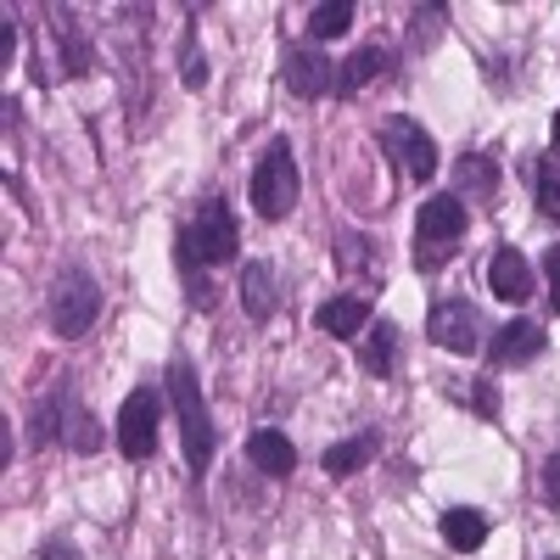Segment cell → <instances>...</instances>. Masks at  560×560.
<instances>
[{
    "instance_id": "1",
    "label": "cell",
    "mask_w": 560,
    "mask_h": 560,
    "mask_svg": "<svg viewBox=\"0 0 560 560\" xmlns=\"http://www.w3.org/2000/svg\"><path fill=\"white\" fill-rule=\"evenodd\" d=\"M168 398H174V420H179V443H185V459H191V471L213 459V415L202 404V387L191 376V364L174 359L168 364Z\"/></svg>"
},
{
    "instance_id": "2",
    "label": "cell",
    "mask_w": 560,
    "mask_h": 560,
    "mask_svg": "<svg viewBox=\"0 0 560 560\" xmlns=\"http://www.w3.org/2000/svg\"><path fill=\"white\" fill-rule=\"evenodd\" d=\"M298 191H303L298 158H292V140L280 135V140L264 147V158L253 168V208H258V219H287L298 208Z\"/></svg>"
},
{
    "instance_id": "3",
    "label": "cell",
    "mask_w": 560,
    "mask_h": 560,
    "mask_svg": "<svg viewBox=\"0 0 560 560\" xmlns=\"http://www.w3.org/2000/svg\"><path fill=\"white\" fill-rule=\"evenodd\" d=\"M415 236H420V253H415L420 269L448 264L454 242L465 236V202L459 197H427L420 202V219H415Z\"/></svg>"
},
{
    "instance_id": "4",
    "label": "cell",
    "mask_w": 560,
    "mask_h": 560,
    "mask_svg": "<svg viewBox=\"0 0 560 560\" xmlns=\"http://www.w3.org/2000/svg\"><path fill=\"white\" fill-rule=\"evenodd\" d=\"M102 314V292H96V280H90L84 269H62L57 275V292H51V325H57V337H84L90 325H96Z\"/></svg>"
},
{
    "instance_id": "5",
    "label": "cell",
    "mask_w": 560,
    "mask_h": 560,
    "mask_svg": "<svg viewBox=\"0 0 560 560\" xmlns=\"http://www.w3.org/2000/svg\"><path fill=\"white\" fill-rule=\"evenodd\" d=\"M179 247H191V258H208V264H224L236 258L242 236H236V213H230V202H202V213L191 219V230L179 236Z\"/></svg>"
},
{
    "instance_id": "6",
    "label": "cell",
    "mask_w": 560,
    "mask_h": 560,
    "mask_svg": "<svg viewBox=\"0 0 560 560\" xmlns=\"http://www.w3.org/2000/svg\"><path fill=\"white\" fill-rule=\"evenodd\" d=\"M158 420H163V398L158 387H135L118 409V448L129 459H152L158 454Z\"/></svg>"
},
{
    "instance_id": "7",
    "label": "cell",
    "mask_w": 560,
    "mask_h": 560,
    "mask_svg": "<svg viewBox=\"0 0 560 560\" xmlns=\"http://www.w3.org/2000/svg\"><path fill=\"white\" fill-rule=\"evenodd\" d=\"M427 337H432L443 353H477V348H482V314L465 303V298H443V303H432V314H427Z\"/></svg>"
},
{
    "instance_id": "8",
    "label": "cell",
    "mask_w": 560,
    "mask_h": 560,
    "mask_svg": "<svg viewBox=\"0 0 560 560\" xmlns=\"http://www.w3.org/2000/svg\"><path fill=\"white\" fill-rule=\"evenodd\" d=\"M382 147H387L415 179H432V174H438V147H432V135L420 129L415 118H387V124H382Z\"/></svg>"
},
{
    "instance_id": "9",
    "label": "cell",
    "mask_w": 560,
    "mask_h": 560,
    "mask_svg": "<svg viewBox=\"0 0 560 560\" xmlns=\"http://www.w3.org/2000/svg\"><path fill=\"white\" fill-rule=\"evenodd\" d=\"M488 292L499 303H527L533 298V264L516 247H499L493 264H488Z\"/></svg>"
},
{
    "instance_id": "10",
    "label": "cell",
    "mask_w": 560,
    "mask_h": 560,
    "mask_svg": "<svg viewBox=\"0 0 560 560\" xmlns=\"http://www.w3.org/2000/svg\"><path fill=\"white\" fill-rule=\"evenodd\" d=\"M247 459L258 465L264 477H292V471H298V448H292V438H287V432H275V427H258V432L247 438Z\"/></svg>"
},
{
    "instance_id": "11",
    "label": "cell",
    "mask_w": 560,
    "mask_h": 560,
    "mask_svg": "<svg viewBox=\"0 0 560 560\" xmlns=\"http://www.w3.org/2000/svg\"><path fill=\"white\" fill-rule=\"evenodd\" d=\"M337 84V68L325 62L319 51H292L287 57V90L292 96H325Z\"/></svg>"
},
{
    "instance_id": "12",
    "label": "cell",
    "mask_w": 560,
    "mask_h": 560,
    "mask_svg": "<svg viewBox=\"0 0 560 560\" xmlns=\"http://www.w3.org/2000/svg\"><path fill=\"white\" fill-rule=\"evenodd\" d=\"M314 325H319L325 337H359L364 325H370V303L364 298H331V303L314 308Z\"/></svg>"
},
{
    "instance_id": "13",
    "label": "cell",
    "mask_w": 560,
    "mask_h": 560,
    "mask_svg": "<svg viewBox=\"0 0 560 560\" xmlns=\"http://www.w3.org/2000/svg\"><path fill=\"white\" fill-rule=\"evenodd\" d=\"M544 353V331L533 319H510L504 331L493 337V364H527Z\"/></svg>"
},
{
    "instance_id": "14",
    "label": "cell",
    "mask_w": 560,
    "mask_h": 560,
    "mask_svg": "<svg viewBox=\"0 0 560 560\" xmlns=\"http://www.w3.org/2000/svg\"><path fill=\"white\" fill-rule=\"evenodd\" d=\"M443 538H448V549L471 555V549L488 544V516H482V510H448V516H443Z\"/></svg>"
},
{
    "instance_id": "15",
    "label": "cell",
    "mask_w": 560,
    "mask_h": 560,
    "mask_svg": "<svg viewBox=\"0 0 560 560\" xmlns=\"http://www.w3.org/2000/svg\"><path fill=\"white\" fill-rule=\"evenodd\" d=\"M382 73H387V51H382V45H364V51H353V57L342 62L337 90H342V96H353V90H364L370 79H382Z\"/></svg>"
},
{
    "instance_id": "16",
    "label": "cell",
    "mask_w": 560,
    "mask_h": 560,
    "mask_svg": "<svg viewBox=\"0 0 560 560\" xmlns=\"http://www.w3.org/2000/svg\"><path fill=\"white\" fill-rule=\"evenodd\" d=\"M242 308L253 319L275 314V275H269V264H247V275H242Z\"/></svg>"
},
{
    "instance_id": "17",
    "label": "cell",
    "mask_w": 560,
    "mask_h": 560,
    "mask_svg": "<svg viewBox=\"0 0 560 560\" xmlns=\"http://www.w3.org/2000/svg\"><path fill=\"white\" fill-rule=\"evenodd\" d=\"M370 454H376V438H348L337 448H325V471H331V477H353L359 465H370Z\"/></svg>"
},
{
    "instance_id": "18",
    "label": "cell",
    "mask_w": 560,
    "mask_h": 560,
    "mask_svg": "<svg viewBox=\"0 0 560 560\" xmlns=\"http://www.w3.org/2000/svg\"><path fill=\"white\" fill-rule=\"evenodd\" d=\"M393 353H398V331H393V325H376V331H370V342L359 348V364L376 370V376H387V370H393Z\"/></svg>"
},
{
    "instance_id": "19",
    "label": "cell",
    "mask_w": 560,
    "mask_h": 560,
    "mask_svg": "<svg viewBox=\"0 0 560 560\" xmlns=\"http://www.w3.org/2000/svg\"><path fill=\"white\" fill-rule=\"evenodd\" d=\"M348 28H353V7H348V0L308 12V34H314V39H337V34H348Z\"/></svg>"
},
{
    "instance_id": "20",
    "label": "cell",
    "mask_w": 560,
    "mask_h": 560,
    "mask_svg": "<svg viewBox=\"0 0 560 560\" xmlns=\"http://www.w3.org/2000/svg\"><path fill=\"white\" fill-rule=\"evenodd\" d=\"M459 185H471L477 197H493V185H499V174H493V163H488V158H471V163L459 168Z\"/></svg>"
},
{
    "instance_id": "21",
    "label": "cell",
    "mask_w": 560,
    "mask_h": 560,
    "mask_svg": "<svg viewBox=\"0 0 560 560\" xmlns=\"http://www.w3.org/2000/svg\"><path fill=\"white\" fill-rule=\"evenodd\" d=\"M538 208L549 219H560V174L555 168H538Z\"/></svg>"
},
{
    "instance_id": "22",
    "label": "cell",
    "mask_w": 560,
    "mask_h": 560,
    "mask_svg": "<svg viewBox=\"0 0 560 560\" xmlns=\"http://www.w3.org/2000/svg\"><path fill=\"white\" fill-rule=\"evenodd\" d=\"M185 84L191 90L208 84V57H197V34H185Z\"/></svg>"
},
{
    "instance_id": "23",
    "label": "cell",
    "mask_w": 560,
    "mask_h": 560,
    "mask_svg": "<svg viewBox=\"0 0 560 560\" xmlns=\"http://www.w3.org/2000/svg\"><path fill=\"white\" fill-rule=\"evenodd\" d=\"M544 499L560 504V454H549V465H544Z\"/></svg>"
},
{
    "instance_id": "24",
    "label": "cell",
    "mask_w": 560,
    "mask_h": 560,
    "mask_svg": "<svg viewBox=\"0 0 560 560\" xmlns=\"http://www.w3.org/2000/svg\"><path fill=\"white\" fill-rule=\"evenodd\" d=\"M549 303H555V314H560V247L549 253Z\"/></svg>"
},
{
    "instance_id": "25",
    "label": "cell",
    "mask_w": 560,
    "mask_h": 560,
    "mask_svg": "<svg viewBox=\"0 0 560 560\" xmlns=\"http://www.w3.org/2000/svg\"><path fill=\"white\" fill-rule=\"evenodd\" d=\"M39 560H84V555H79L73 544H45V555H39Z\"/></svg>"
},
{
    "instance_id": "26",
    "label": "cell",
    "mask_w": 560,
    "mask_h": 560,
    "mask_svg": "<svg viewBox=\"0 0 560 560\" xmlns=\"http://www.w3.org/2000/svg\"><path fill=\"white\" fill-rule=\"evenodd\" d=\"M555 147H560V113H555Z\"/></svg>"
}]
</instances>
